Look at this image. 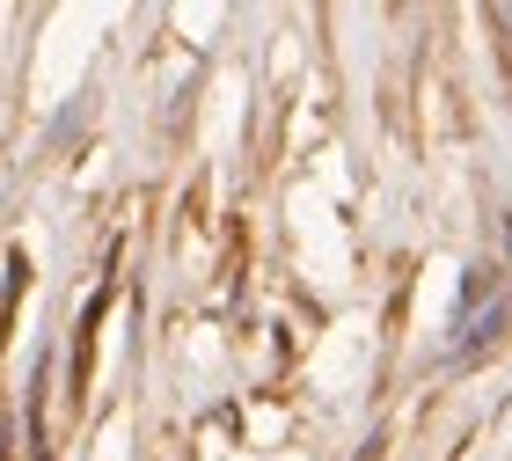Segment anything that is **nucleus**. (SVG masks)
Wrapping results in <instances>:
<instances>
[{
	"label": "nucleus",
	"mask_w": 512,
	"mask_h": 461,
	"mask_svg": "<svg viewBox=\"0 0 512 461\" xmlns=\"http://www.w3.org/2000/svg\"><path fill=\"white\" fill-rule=\"evenodd\" d=\"M505 322H512V279L483 264L469 279V293H461V315H454V359L491 352V344L505 337Z\"/></svg>",
	"instance_id": "1"
}]
</instances>
